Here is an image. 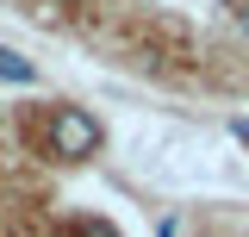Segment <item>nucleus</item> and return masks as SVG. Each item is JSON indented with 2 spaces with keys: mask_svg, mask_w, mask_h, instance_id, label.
Returning a JSON list of instances; mask_svg holds the SVG:
<instances>
[{
  "mask_svg": "<svg viewBox=\"0 0 249 237\" xmlns=\"http://www.w3.org/2000/svg\"><path fill=\"white\" fill-rule=\"evenodd\" d=\"M93 150H100V118L81 113V106H56V113H50V156L88 162Z\"/></svg>",
  "mask_w": 249,
  "mask_h": 237,
  "instance_id": "obj_1",
  "label": "nucleus"
},
{
  "mask_svg": "<svg viewBox=\"0 0 249 237\" xmlns=\"http://www.w3.org/2000/svg\"><path fill=\"white\" fill-rule=\"evenodd\" d=\"M0 81H13V88H31V81H37L31 57H19V50H6V44H0Z\"/></svg>",
  "mask_w": 249,
  "mask_h": 237,
  "instance_id": "obj_2",
  "label": "nucleus"
},
{
  "mask_svg": "<svg viewBox=\"0 0 249 237\" xmlns=\"http://www.w3.org/2000/svg\"><path fill=\"white\" fill-rule=\"evenodd\" d=\"M75 237H119V231H112V225H100V218H81V225H75Z\"/></svg>",
  "mask_w": 249,
  "mask_h": 237,
  "instance_id": "obj_3",
  "label": "nucleus"
},
{
  "mask_svg": "<svg viewBox=\"0 0 249 237\" xmlns=\"http://www.w3.org/2000/svg\"><path fill=\"white\" fill-rule=\"evenodd\" d=\"M243 31H249V6H243Z\"/></svg>",
  "mask_w": 249,
  "mask_h": 237,
  "instance_id": "obj_4",
  "label": "nucleus"
}]
</instances>
